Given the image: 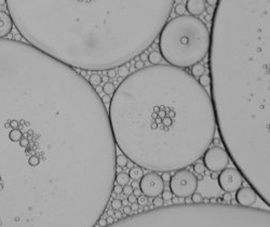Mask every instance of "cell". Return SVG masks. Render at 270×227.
<instances>
[{
  "mask_svg": "<svg viewBox=\"0 0 270 227\" xmlns=\"http://www.w3.org/2000/svg\"><path fill=\"white\" fill-rule=\"evenodd\" d=\"M116 156L108 111L88 80L0 39V227H94Z\"/></svg>",
  "mask_w": 270,
  "mask_h": 227,
  "instance_id": "1",
  "label": "cell"
},
{
  "mask_svg": "<svg viewBox=\"0 0 270 227\" xmlns=\"http://www.w3.org/2000/svg\"><path fill=\"white\" fill-rule=\"evenodd\" d=\"M269 0H217L211 94L225 149L269 205Z\"/></svg>",
  "mask_w": 270,
  "mask_h": 227,
  "instance_id": "2",
  "label": "cell"
},
{
  "mask_svg": "<svg viewBox=\"0 0 270 227\" xmlns=\"http://www.w3.org/2000/svg\"><path fill=\"white\" fill-rule=\"evenodd\" d=\"M115 144L154 172L190 167L212 144L216 120L210 94L188 72L151 65L121 81L110 100Z\"/></svg>",
  "mask_w": 270,
  "mask_h": 227,
  "instance_id": "3",
  "label": "cell"
},
{
  "mask_svg": "<svg viewBox=\"0 0 270 227\" xmlns=\"http://www.w3.org/2000/svg\"><path fill=\"white\" fill-rule=\"evenodd\" d=\"M27 43L67 66L103 72L154 43L175 0H6Z\"/></svg>",
  "mask_w": 270,
  "mask_h": 227,
  "instance_id": "4",
  "label": "cell"
},
{
  "mask_svg": "<svg viewBox=\"0 0 270 227\" xmlns=\"http://www.w3.org/2000/svg\"><path fill=\"white\" fill-rule=\"evenodd\" d=\"M158 37L159 52L171 66L190 68L209 53L210 32L196 16L179 15L171 19Z\"/></svg>",
  "mask_w": 270,
  "mask_h": 227,
  "instance_id": "5",
  "label": "cell"
},
{
  "mask_svg": "<svg viewBox=\"0 0 270 227\" xmlns=\"http://www.w3.org/2000/svg\"><path fill=\"white\" fill-rule=\"evenodd\" d=\"M170 190L177 198H186L196 192L198 188V177L189 170L176 171L169 181Z\"/></svg>",
  "mask_w": 270,
  "mask_h": 227,
  "instance_id": "6",
  "label": "cell"
},
{
  "mask_svg": "<svg viewBox=\"0 0 270 227\" xmlns=\"http://www.w3.org/2000/svg\"><path fill=\"white\" fill-rule=\"evenodd\" d=\"M202 159L205 169L213 173H217L228 166L230 158L225 148L220 146H213L204 151Z\"/></svg>",
  "mask_w": 270,
  "mask_h": 227,
  "instance_id": "7",
  "label": "cell"
},
{
  "mask_svg": "<svg viewBox=\"0 0 270 227\" xmlns=\"http://www.w3.org/2000/svg\"><path fill=\"white\" fill-rule=\"evenodd\" d=\"M218 185L224 192H237L243 184V176L236 168H225L217 177Z\"/></svg>",
  "mask_w": 270,
  "mask_h": 227,
  "instance_id": "8",
  "label": "cell"
},
{
  "mask_svg": "<svg viewBox=\"0 0 270 227\" xmlns=\"http://www.w3.org/2000/svg\"><path fill=\"white\" fill-rule=\"evenodd\" d=\"M141 194L147 197H156L164 190V182L157 172H149L143 175L139 183Z\"/></svg>",
  "mask_w": 270,
  "mask_h": 227,
  "instance_id": "9",
  "label": "cell"
},
{
  "mask_svg": "<svg viewBox=\"0 0 270 227\" xmlns=\"http://www.w3.org/2000/svg\"><path fill=\"white\" fill-rule=\"evenodd\" d=\"M256 200H257V194L252 187L241 186L237 190L236 201L238 202L239 205L248 208V207H251V205H254Z\"/></svg>",
  "mask_w": 270,
  "mask_h": 227,
  "instance_id": "10",
  "label": "cell"
},
{
  "mask_svg": "<svg viewBox=\"0 0 270 227\" xmlns=\"http://www.w3.org/2000/svg\"><path fill=\"white\" fill-rule=\"evenodd\" d=\"M185 8L189 15L197 17L205 11V2L204 0H187Z\"/></svg>",
  "mask_w": 270,
  "mask_h": 227,
  "instance_id": "11",
  "label": "cell"
},
{
  "mask_svg": "<svg viewBox=\"0 0 270 227\" xmlns=\"http://www.w3.org/2000/svg\"><path fill=\"white\" fill-rule=\"evenodd\" d=\"M13 27V21L10 14L0 11V39L9 35Z\"/></svg>",
  "mask_w": 270,
  "mask_h": 227,
  "instance_id": "12",
  "label": "cell"
},
{
  "mask_svg": "<svg viewBox=\"0 0 270 227\" xmlns=\"http://www.w3.org/2000/svg\"><path fill=\"white\" fill-rule=\"evenodd\" d=\"M143 175H144V173H143V169H141V167L136 166V167H132L130 169L129 176H130V179H132L133 181L141 180Z\"/></svg>",
  "mask_w": 270,
  "mask_h": 227,
  "instance_id": "13",
  "label": "cell"
},
{
  "mask_svg": "<svg viewBox=\"0 0 270 227\" xmlns=\"http://www.w3.org/2000/svg\"><path fill=\"white\" fill-rule=\"evenodd\" d=\"M115 181H116V183L118 184V185L126 186V185H128L130 182V176H129V174L126 173V172H120V173H118L116 175Z\"/></svg>",
  "mask_w": 270,
  "mask_h": 227,
  "instance_id": "14",
  "label": "cell"
},
{
  "mask_svg": "<svg viewBox=\"0 0 270 227\" xmlns=\"http://www.w3.org/2000/svg\"><path fill=\"white\" fill-rule=\"evenodd\" d=\"M204 73H205V67H204V65H202V64L198 63V64H195V65H192L191 66V74L190 75L193 76V77H200V76L204 75Z\"/></svg>",
  "mask_w": 270,
  "mask_h": 227,
  "instance_id": "15",
  "label": "cell"
},
{
  "mask_svg": "<svg viewBox=\"0 0 270 227\" xmlns=\"http://www.w3.org/2000/svg\"><path fill=\"white\" fill-rule=\"evenodd\" d=\"M161 60H162V56H161L160 52H157V51H152L148 55V61H149V63L151 65H158V64H160Z\"/></svg>",
  "mask_w": 270,
  "mask_h": 227,
  "instance_id": "16",
  "label": "cell"
},
{
  "mask_svg": "<svg viewBox=\"0 0 270 227\" xmlns=\"http://www.w3.org/2000/svg\"><path fill=\"white\" fill-rule=\"evenodd\" d=\"M128 162H129V159L126 157V155H118L116 156V166L120 168H124L128 166Z\"/></svg>",
  "mask_w": 270,
  "mask_h": 227,
  "instance_id": "17",
  "label": "cell"
},
{
  "mask_svg": "<svg viewBox=\"0 0 270 227\" xmlns=\"http://www.w3.org/2000/svg\"><path fill=\"white\" fill-rule=\"evenodd\" d=\"M89 83L93 87V88H96L97 85H101V82H102V77L100 75H97V74H93V75H91L90 76V78H89Z\"/></svg>",
  "mask_w": 270,
  "mask_h": 227,
  "instance_id": "18",
  "label": "cell"
},
{
  "mask_svg": "<svg viewBox=\"0 0 270 227\" xmlns=\"http://www.w3.org/2000/svg\"><path fill=\"white\" fill-rule=\"evenodd\" d=\"M198 82H199V85H201V87H207V85H210V83H211V78H210V76L209 75H202V76H200L199 77V80H198Z\"/></svg>",
  "mask_w": 270,
  "mask_h": 227,
  "instance_id": "19",
  "label": "cell"
},
{
  "mask_svg": "<svg viewBox=\"0 0 270 227\" xmlns=\"http://www.w3.org/2000/svg\"><path fill=\"white\" fill-rule=\"evenodd\" d=\"M193 171L198 175H202L205 172V167H204L203 162H195L193 163Z\"/></svg>",
  "mask_w": 270,
  "mask_h": 227,
  "instance_id": "20",
  "label": "cell"
},
{
  "mask_svg": "<svg viewBox=\"0 0 270 227\" xmlns=\"http://www.w3.org/2000/svg\"><path fill=\"white\" fill-rule=\"evenodd\" d=\"M115 90H116V88H115V85H113L111 82H106L103 87V91L105 92L107 95H113Z\"/></svg>",
  "mask_w": 270,
  "mask_h": 227,
  "instance_id": "21",
  "label": "cell"
},
{
  "mask_svg": "<svg viewBox=\"0 0 270 227\" xmlns=\"http://www.w3.org/2000/svg\"><path fill=\"white\" fill-rule=\"evenodd\" d=\"M163 205H164V200L162 199V197H160V196L154 197V200H152V207L154 208H161Z\"/></svg>",
  "mask_w": 270,
  "mask_h": 227,
  "instance_id": "22",
  "label": "cell"
},
{
  "mask_svg": "<svg viewBox=\"0 0 270 227\" xmlns=\"http://www.w3.org/2000/svg\"><path fill=\"white\" fill-rule=\"evenodd\" d=\"M118 74H119L120 77L126 78V77L130 75V70L126 65H121L120 67H118Z\"/></svg>",
  "mask_w": 270,
  "mask_h": 227,
  "instance_id": "23",
  "label": "cell"
},
{
  "mask_svg": "<svg viewBox=\"0 0 270 227\" xmlns=\"http://www.w3.org/2000/svg\"><path fill=\"white\" fill-rule=\"evenodd\" d=\"M121 208H122V201L118 198L113 199L111 201V209L116 210V211H119V210H121Z\"/></svg>",
  "mask_w": 270,
  "mask_h": 227,
  "instance_id": "24",
  "label": "cell"
},
{
  "mask_svg": "<svg viewBox=\"0 0 270 227\" xmlns=\"http://www.w3.org/2000/svg\"><path fill=\"white\" fill-rule=\"evenodd\" d=\"M174 11H175V13L177 14V15H185V12H186V8L184 4H182V3H178L177 6L175 7V9H174Z\"/></svg>",
  "mask_w": 270,
  "mask_h": 227,
  "instance_id": "25",
  "label": "cell"
},
{
  "mask_svg": "<svg viewBox=\"0 0 270 227\" xmlns=\"http://www.w3.org/2000/svg\"><path fill=\"white\" fill-rule=\"evenodd\" d=\"M202 200H203V197L201 196V194H198V192H193L191 195V201L192 203H202Z\"/></svg>",
  "mask_w": 270,
  "mask_h": 227,
  "instance_id": "26",
  "label": "cell"
},
{
  "mask_svg": "<svg viewBox=\"0 0 270 227\" xmlns=\"http://www.w3.org/2000/svg\"><path fill=\"white\" fill-rule=\"evenodd\" d=\"M136 202L138 203V205H148V197L145 195H141L138 196L137 199H136Z\"/></svg>",
  "mask_w": 270,
  "mask_h": 227,
  "instance_id": "27",
  "label": "cell"
},
{
  "mask_svg": "<svg viewBox=\"0 0 270 227\" xmlns=\"http://www.w3.org/2000/svg\"><path fill=\"white\" fill-rule=\"evenodd\" d=\"M162 199L164 201H171L173 199V194L171 192V190H163L162 192Z\"/></svg>",
  "mask_w": 270,
  "mask_h": 227,
  "instance_id": "28",
  "label": "cell"
},
{
  "mask_svg": "<svg viewBox=\"0 0 270 227\" xmlns=\"http://www.w3.org/2000/svg\"><path fill=\"white\" fill-rule=\"evenodd\" d=\"M122 192L124 195L129 196L133 194V188L131 187V185H126L124 187H122Z\"/></svg>",
  "mask_w": 270,
  "mask_h": 227,
  "instance_id": "29",
  "label": "cell"
},
{
  "mask_svg": "<svg viewBox=\"0 0 270 227\" xmlns=\"http://www.w3.org/2000/svg\"><path fill=\"white\" fill-rule=\"evenodd\" d=\"M97 225L100 227H106L107 226V221H106V218H98V221H97Z\"/></svg>",
  "mask_w": 270,
  "mask_h": 227,
  "instance_id": "30",
  "label": "cell"
},
{
  "mask_svg": "<svg viewBox=\"0 0 270 227\" xmlns=\"http://www.w3.org/2000/svg\"><path fill=\"white\" fill-rule=\"evenodd\" d=\"M223 199H224V201H225V202L229 203V202H231V200H232V196L230 195L229 192H227V194H224Z\"/></svg>",
  "mask_w": 270,
  "mask_h": 227,
  "instance_id": "31",
  "label": "cell"
},
{
  "mask_svg": "<svg viewBox=\"0 0 270 227\" xmlns=\"http://www.w3.org/2000/svg\"><path fill=\"white\" fill-rule=\"evenodd\" d=\"M113 192H116V194H121L122 192V186L121 185H113Z\"/></svg>",
  "mask_w": 270,
  "mask_h": 227,
  "instance_id": "32",
  "label": "cell"
},
{
  "mask_svg": "<svg viewBox=\"0 0 270 227\" xmlns=\"http://www.w3.org/2000/svg\"><path fill=\"white\" fill-rule=\"evenodd\" d=\"M123 213L126 215H131L132 214V210H131V207L130 205H124L123 207Z\"/></svg>",
  "mask_w": 270,
  "mask_h": 227,
  "instance_id": "33",
  "label": "cell"
},
{
  "mask_svg": "<svg viewBox=\"0 0 270 227\" xmlns=\"http://www.w3.org/2000/svg\"><path fill=\"white\" fill-rule=\"evenodd\" d=\"M161 179L163 180V182L165 183V182H169L170 179H171V175H170V172H163V174H162V176H161Z\"/></svg>",
  "mask_w": 270,
  "mask_h": 227,
  "instance_id": "34",
  "label": "cell"
},
{
  "mask_svg": "<svg viewBox=\"0 0 270 227\" xmlns=\"http://www.w3.org/2000/svg\"><path fill=\"white\" fill-rule=\"evenodd\" d=\"M107 77L108 78H115L116 77V72H115V69H108L107 70Z\"/></svg>",
  "mask_w": 270,
  "mask_h": 227,
  "instance_id": "35",
  "label": "cell"
},
{
  "mask_svg": "<svg viewBox=\"0 0 270 227\" xmlns=\"http://www.w3.org/2000/svg\"><path fill=\"white\" fill-rule=\"evenodd\" d=\"M145 65H144V62H141V61H137L136 63H135V68L136 69H141V68H144Z\"/></svg>",
  "mask_w": 270,
  "mask_h": 227,
  "instance_id": "36",
  "label": "cell"
},
{
  "mask_svg": "<svg viewBox=\"0 0 270 227\" xmlns=\"http://www.w3.org/2000/svg\"><path fill=\"white\" fill-rule=\"evenodd\" d=\"M138 203L137 202H133V203H131V210H132V212H136L138 211Z\"/></svg>",
  "mask_w": 270,
  "mask_h": 227,
  "instance_id": "37",
  "label": "cell"
},
{
  "mask_svg": "<svg viewBox=\"0 0 270 227\" xmlns=\"http://www.w3.org/2000/svg\"><path fill=\"white\" fill-rule=\"evenodd\" d=\"M136 199H137V197H135L134 195H129L128 196V201L130 202V203H133V202H136Z\"/></svg>",
  "mask_w": 270,
  "mask_h": 227,
  "instance_id": "38",
  "label": "cell"
},
{
  "mask_svg": "<svg viewBox=\"0 0 270 227\" xmlns=\"http://www.w3.org/2000/svg\"><path fill=\"white\" fill-rule=\"evenodd\" d=\"M113 218H116V220H121L123 218V215L120 211H116V213H113Z\"/></svg>",
  "mask_w": 270,
  "mask_h": 227,
  "instance_id": "39",
  "label": "cell"
},
{
  "mask_svg": "<svg viewBox=\"0 0 270 227\" xmlns=\"http://www.w3.org/2000/svg\"><path fill=\"white\" fill-rule=\"evenodd\" d=\"M141 189L138 188H133V195L135 196V197H138V196H141Z\"/></svg>",
  "mask_w": 270,
  "mask_h": 227,
  "instance_id": "40",
  "label": "cell"
},
{
  "mask_svg": "<svg viewBox=\"0 0 270 227\" xmlns=\"http://www.w3.org/2000/svg\"><path fill=\"white\" fill-rule=\"evenodd\" d=\"M106 221H107V225L113 224V223H115V218H113V216H108V218H106Z\"/></svg>",
  "mask_w": 270,
  "mask_h": 227,
  "instance_id": "41",
  "label": "cell"
},
{
  "mask_svg": "<svg viewBox=\"0 0 270 227\" xmlns=\"http://www.w3.org/2000/svg\"><path fill=\"white\" fill-rule=\"evenodd\" d=\"M206 2H207V4H209V6L215 7V6H216L217 0H206Z\"/></svg>",
  "mask_w": 270,
  "mask_h": 227,
  "instance_id": "42",
  "label": "cell"
},
{
  "mask_svg": "<svg viewBox=\"0 0 270 227\" xmlns=\"http://www.w3.org/2000/svg\"><path fill=\"white\" fill-rule=\"evenodd\" d=\"M139 57H141V62H145V61H147V60H148V56L144 53V52H143L141 54H139Z\"/></svg>",
  "mask_w": 270,
  "mask_h": 227,
  "instance_id": "43",
  "label": "cell"
},
{
  "mask_svg": "<svg viewBox=\"0 0 270 227\" xmlns=\"http://www.w3.org/2000/svg\"><path fill=\"white\" fill-rule=\"evenodd\" d=\"M138 185H139V184H138L137 181H133V183L131 184V187H132V188H137Z\"/></svg>",
  "mask_w": 270,
  "mask_h": 227,
  "instance_id": "44",
  "label": "cell"
},
{
  "mask_svg": "<svg viewBox=\"0 0 270 227\" xmlns=\"http://www.w3.org/2000/svg\"><path fill=\"white\" fill-rule=\"evenodd\" d=\"M184 199H185V203H186V205H190V203H192L191 198H190V197H186V198H184Z\"/></svg>",
  "mask_w": 270,
  "mask_h": 227,
  "instance_id": "45",
  "label": "cell"
},
{
  "mask_svg": "<svg viewBox=\"0 0 270 227\" xmlns=\"http://www.w3.org/2000/svg\"><path fill=\"white\" fill-rule=\"evenodd\" d=\"M107 214H108V216H113V209H110V210H108V211H107Z\"/></svg>",
  "mask_w": 270,
  "mask_h": 227,
  "instance_id": "46",
  "label": "cell"
},
{
  "mask_svg": "<svg viewBox=\"0 0 270 227\" xmlns=\"http://www.w3.org/2000/svg\"><path fill=\"white\" fill-rule=\"evenodd\" d=\"M150 209H149V207L148 205H144V209H143V212H147V211H149Z\"/></svg>",
  "mask_w": 270,
  "mask_h": 227,
  "instance_id": "47",
  "label": "cell"
},
{
  "mask_svg": "<svg viewBox=\"0 0 270 227\" xmlns=\"http://www.w3.org/2000/svg\"><path fill=\"white\" fill-rule=\"evenodd\" d=\"M202 202H203V203H210V199H209V198H203Z\"/></svg>",
  "mask_w": 270,
  "mask_h": 227,
  "instance_id": "48",
  "label": "cell"
},
{
  "mask_svg": "<svg viewBox=\"0 0 270 227\" xmlns=\"http://www.w3.org/2000/svg\"><path fill=\"white\" fill-rule=\"evenodd\" d=\"M216 198H211L210 199V203H216Z\"/></svg>",
  "mask_w": 270,
  "mask_h": 227,
  "instance_id": "49",
  "label": "cell"
},
{
  "mask_svg": "<svg viewBox=\"0 0 270 227\" xmlns=\"http://www.w3.org/2000/svg\"><path fill=\"white\" fill-rule=\"evenodd\" d=\"M122 205H129V201H128V200H123Z\"/></svg>",
  "mask_w": 270,
  "mask_h": 227,
  "instance_id": "50",
  "label": "cell"
},
{
  "mask_svg": "<svg viewBox=\"0 0 270 227\" xmlns=\"http://www.w3.org/2000/svg\"><path fill=\"white\" fill-rule=\"evenodd\" d=\"M212 179H213V180H215V179H216V175H215L214 173L212 174Z\"/></svg>",
  "mask_w": 270,
  "mask_h": 227,
  "instance_id": "51",
  "label": "cell"
}]
</instances>
